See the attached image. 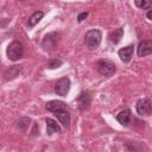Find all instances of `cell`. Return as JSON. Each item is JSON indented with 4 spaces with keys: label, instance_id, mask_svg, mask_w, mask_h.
I'll return each instance as SVG.
<instances>
[{
    "label": "cell",
    "instance_id": "1",
    "mask_svg": "<svg viewBox=\"0 0 152 152\" xmlns=\"http://www.w3.org/2000/svg\"><path fill=\"white\" fill-rule=\"evenodd\" d=\"M101 39H102V33L100 30H89L86 36H84V42H86V45L89 48V49H96L100 43H101Z\"/></svg>",
    "mask_w": 152,
    "mask_h": 152
},
{
    "label": "cell",
    "instance_id": "2",
    "mask_svg": "<svg viewBox=\"0 0 152 152\" xmlns=\"http://www.w3.org/2000/svg\"><path fill=\"white\" fill-rule=\"evenodd\" d=\"M7 57L11 61H18L24 55V48L20 42H12L7 46Z\"/></svg>",
    "mask_w": 152,
    "mask_h": 152
},
{
    "label": "cell",
    "instance_id": "3",
    "mask_svg": "<svg viewBox=\"0 0 152 152\" xmlns=\"http://www.w3.org/2000/svg\"><path fill=\"white\" fill-rule=\"evenodd\" d=\"M96 68H97V71L103 76H112L116 70L115 64L110 61H107V59L99 61L96 63Z\"/></svg>",
    "mask_w": 152,
    "mask_h": 152
},
{
    "label": "cell",
    "instance_id": "4",
    "mask_svg": "<svg viewBox=\"0 0 152 152\" xmlns=\"http://www.w3.org/2000/svg\"><path fill=\"white\" fill-rule=\"evenodd\" d=\"M70 90V80L68 77L59 78L55 84V91L59 96H66Z\"/></svg>",
    "mask_w": 152,
    "mask_h": 152
},
{
    "label": "cell",
    "instance_id": "5",
    "mask_svg": "<svg viewBox=\"0 0 152 152\" xmlns=\"http://www.w3.org/2000/svg\"><path fill=\"white\" fill-rule=\"evenodd\" d=\"M135 109L138 114L148 116L151 114V102L147 99H140L135 104Z\"/></svg>",
    "mask_w": 152,
    "mask_h": 152
},
{
    "label": "cell",
    "instance_id": "6",
    "mask_svg": "<svg viewBox=\"0 0 152 152\" xmlns=\"http://www.w3.org/2000/svg\"><path fill=\"white\" fill-rule=\"evenodd\" d=\"M137 52L139 57H145L148 56L152 52V42L151 40H141L137 48Z\"/></svg>",
    "mask_w": 152,
    "mask_h": 152
},
{
    "label": "cell",
    "instance_id": "7",
    "mask_svg": "<svg viewBox=\"0 0 152 152\" xmlns=\"http://www.w3.org/2000/svg\"><path fill=\"white\" fill-rule=\"evenodd\" d=\"M45 107H46V109H48L49 112H52V113L66 110V104H65V102H63V101H57V100L49 101V102L45 104Z\"/></svg>",
    "mask_w": 152,
    "mask_h": 152
},
{
    "label": "cell",
    "instance_id": "8",
    "mask_svg": "<svg viewBox=\"0 0 152 152\" xmlns=\"http://www.w3.org/2000/svg\"><path fill=\"white\" fill-rule=\"evenodd\" d=\"M133 51H134V45H127L122 49H120L118 51V55L120 57V59L124 62V63H127L131 61L132 56H133Z\"/></svg>",
    "mask_w": 152,
    "mask_h": 152
},
{
    "label": "cell",
    "instance_id": "9",
    "mask_svg": "<svg viewBox=\"0 0 152 152\" xmlns=\"http://www.w3.org/2000/svg\"><path fill=\"white\" fill-rule=\"evenodd\" d=\"M78 108L81 110H84V109H88L89 106H90V102H91V96L88 91H82L78 96Z\"/></svg>",
    "mask_w": 152,
    "mask_h": 152
},
{
    "label": "cell",
    "instance_id": "10",
    "mask_svg": "<svg viewBox=\"0 0 152 152\" xmlns=\"http://www.w3.org/2000/svg\"><path fill=\"white\" fill-rule=\"evenodd\" d=\"M131 116H132L131 110H129V109H124V110H121V112L118 113L116 120H118L121 125L127 126V125L129 124V121H131Z\"/></svg>",
    "mask_w": 152,
    "mask_h": 152
},
{
    "label": "cell",
    "instance_id": "11",
    "mask_svg": "<svg viewBox=\"0 0 152 152\" xmlns=\"http://www.w3.org/2000/svg\"><path fill=\"white\" fill-rule=\"evenodd\" d=\"M58 132H61L59 125L53 119H46V133L49 135H51V134L58 133Z\"/></svg>",
    "mask_w": 152,
    "mask_h": 152
},
{
    "label": "cell",
    "instance_id": "12",
    "mask_svg": "<svg viewBox=\"0 0 152 152\" xmlns=\"http://www.w3.org/2000/svg\"><path fill=\"white\" fill-rule=\"evenodd\" d=\"M55 115L57 116L58 121L64 126V127H68L70 125V114L69 112L66 110H62V112H57L55 113Z\"/></svg>",
    "mask_w": 152,
    "mask_h": 152
},
{
    "label": "cell",
    "instance_id": "13",
    "mask_svg": "<svg viewBox=\"0 0 152 152\" xmlns=\"http://www.w3.org/2000/svg\"><path fill=\"white\" fill-rule=\"evenodd\" d=\"M122 36H124V30L122 28H116V30H114L109 33L108 38H109V42L112 44H118L121 40Z\"/></svg>",
    "mask_w": 152,
    "mask_h": 152
},
{
    "label": "cell",
    "instance_id": "14",
    "mask_svg": "<svg viewBox=\"0 0 152 152\" xmlns=\"http://www.w3.org/2000/svg\"><path fill=\"white\" fill-rule=\"evenodd\" d=\"M44 17V13L42 12V11H36L30 18H28V20H27V25H28V27H33L34 25H37L39 21H40V19Z\"/></svg>",
    "mask_w": 152,
    "mask_h": 152
},
{
    "label": "cell",
    "instance_id": "15",
    "mask_svg": "<svg viewBox=\"0 0 152 152\" xmlns=\"http://www.w3.org/2000/svg\"><path fill=\"white\" fill-rule=\"evenodd\" d=\"M135 5H137L139 8H142V10L151 7V2H148V1H146V0H142V1L137 0V1H135Z\"/></svg>",
    "mask_w": 152,
    "mask_h": 152
},
{
    "label": "cell",
    "instance_id": "16",
    "mask_svg": "<svg viewBox=\"0 0 152 152\" xmlns=\"http://www.w3.org/2000/svg\"><path fill=\"white\" fill-rule=\"evenodd\" d=\"M63 64V62L62 61H57V59H55V61H52V62H50L49 64H48V66L50 68V69H55V68H58L59 65H62Z\"/></svg>",
    "mask_w": 152,
    "mask_h": 152
},
{
    "label": "cell",
    "instance_id": "17",
    "mask_svg": "<svg viewBox=\"0 0 152 152\" xmlns=\"http://www.w3.org/2000/svg\"><path fill=\"white\" fill-rule=\"evenodd\" d=\"M87 17H88V13H87V12H82V13H80V14L77 15V20L81 23V21H83Z\"/></svg>",
    "mask_w": 152,
    "mask_h": 152
},
{
    "label": "cell",
    "instance_id": "18",
    "mask_svg": "<svg viewBox=\"0 0 152 152\" xmlns=\"http://www.w3.org/2000/svg\"><path fill=\"white\" fill-rule=\"evenodd\" d=\"M147 18H148V20H152V11H148V13H147Z\"/></svg>",
    "mask_w": 152,
    "mask_h": 152
}]
</instances>
